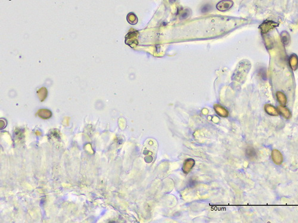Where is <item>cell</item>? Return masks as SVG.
<instances>
[{
	"instance_id": "cell-12",
	"label": "cell",
	"mask_w": 298,
	"mask_h": 223,
	"mask_svg": "<svg viewBox=\"0 0 298 223\" xmlns=\"http://www.w3.org/2000/svg\"><path fill=\"white\" fill-rule=\"evenodd\" d=\"M128 22L132 25H135L137 23V17L133 13H129L127 16Z\"/></svg>"
},
{
	"instance_id": "cell-4",
	"label": "cell",
	"mask_w": 298,
	"mask_h": 223,
	"mask_svg": "<svg viewBox=\"0 0 298 223\" xmlns=\"http://www.w3.org/2000/svg\"><path fill=\"white\" fill-rule=\"evenodd\" d=\"M271 157L274 163L277 165H280L283 161L282 154L277 149H274L271 152Z\"/></svg>"
},
{
	"instance_id": "cell-8",
	"label": "cell",
	"mask_w": 298,
	"mask_h": 223,
	"mask_svg": "<svg viewBox=\"0 0 298 223\" xmlns=\"http://www.w3.org/2000/svg\"><path fill=\"white\" fill-rule=\"evenodd\" d=\"M276 97L279 103L282 105H285L287 103V98L284 93L279 91L276 93Z\"/></svg>"
},
{
	"instance_id": "cell-17",
	"label": "cell",
	"mask_w": 298,
	"mask_h": 223,
	"mask_svg": "<svg viewBox=\"0 0 298 223\" xmlns=\"http://www.w3.org/2000/svg\"><path fill=\"white\" fill-rule=\"evenodd\" d=\"M265 70V69H261L260 72V76L263 77L264 79V78L266 79V76H267V73H266V71Z\"/></svg>"
},
{
	"instance_id": "cell-7",
	"label": "cell",
	"mask_w": 298,
	"mask_h": 223,
	"mask_svg": "<svg viewBox=\"0 0 298 223\" xmlns=\"http://www.w3.org/2000/svg\"><path fill=\"white\" fill-rule=\"evenodd\" d=\"M264 109H265V112L270 115H272V116H277L279 114V111H278V110L274 107L272 106V105H270V104H266L264 107Z\"/></svg>"
},
{
	"instance_id": "cell-11",
	"label": "cell",
	"mask_w": 298,
	"mask_h": 223,
	"mask_svg": "<svg viewBox=\"0 0 298 223\" xmlns=\"http://www.w3.org/2000/svg\"><path fill=\"white\" fill-rule=\"evenodd\" d=\"M38 114L39 117L43 119H47L51 116V111L47 110V111L46 112V110H44V109L39 110L38 113Z\"/></svg>"
},
{
	"instance_id": "cell-14",
	"label": "cell",
	"mask_w": 298,
	"mask_h": 223,
	"mask_svg": "<svg viewBox=\"0 0 298 223\" xmlns=\"http://www.w3.org/2000/svg\"><path fill=\"white\" fill-rule=\"evenodd\" d=\"M246 154H247V156H248V158H249L250 159H252V158H255L256 156V152L255 151V149L252 148H249L247 149L246 150Z\"/></svg>"
},
{
	"instance_id": "cell-13",
	"label": "cell",
	"mask_w": 298,
	"mask_h": 223,
	"mask_svg": "<svg viewBox=\"0 0 298 223\" xmlns=\"http://www.w3.org/2000/svg\"><path fill=\"white\" fill-rule=\"evenodd\" d=\"M265 44L268 49H271L273 47V41L269 36H265Z\"/></svg>"
},
{
	"instance_id": "cell-10",
	"label": "cell",
	"mask_w": 298,
	"mask_h": 223,
	"mask_svg": "<svg viewBox=\"0 0 298 223\" xmlns=\"http://www.w3.org/2000/svg\"><path fill=\"white\" fill-rule=\"evenodd\" d=\"M281 40L284 45H287L290 42V35L289 34L286 32L283 31L281 33Z\"/></svg>"
},
{
	"instance_id": "cell-5",
	"label": "cell",
	"mask_w": 298,
	"mask_h": 223,
	"mask_svg": "<svg viewBox=\"0 0 298 223\" xmlns=\"http://www.w3.org/2000/svg\"><path fill=\"white\" fill-rule=\"evenodd\" d=\"M289 63L290 68L293 70H296L298 68V57L295 54H292L289 58Z\"/></svg>"
},
{
	"instance_id": "cell-6",
	"label": "cell",
	"mask_w": 298,
	"mask_h": 223,
	"mask_svg": "<svg viewBox=\"0 0 298 223\" xmlns=\"http://www.w3.org/2000/svg\"><path fill=\"white\" fill-rule=\"evenodd\" d=\"M277 110L280 114H281L286 119H289L291 116V113L288 108L284 107L283 105H280L277 107Z\"/></svg>"
},
{
	"instance_id": "cell-2",
	"label": "cell",
	"mask_w": 298,
	"mask_h": 223,
	"mask_svg": "<svg viewBox=\"0 0 298 223\" xmlns=\"http://www.w3.org/2000/svg\"><path fill=\"white\" fill-rule=\"evenodd\" d=\"M278 26H279V23L274 22L273 21H269V20H267V21L264 22L260 25V28L262 33L266 34L270 31L275 29Z\"/></svg>"
},
{
	"instance_id": "cell-15",
	"label": "cell",
	"mask_w": 298,
	"mask_h": 223,
	"mask_svg": "<svg viewBox=\"0 0 298 223\" xmlns=\"http://www.w3.org/2000/svg\"><path fill=\"white\" fill-rule=\"evenodd\" d=\"M212 6L209 4H206L203 5L201 8V12L202 13H206L209 12L212 10Z\"/></svg>"
},
{
	"instance_id": "cell-16",
	"label": "cell",
	"mask_w": 298,
	"mask_h": 223,
	"mask_svg": "<svg viewBox=\"0 0 298 223\" xmlns=\"http://www.w3.org/2000/svg\"><path fill=\"white\" fill-rule=\"evenodd\" d=\"M188 16V10H185L181 14V17L182 18H187Z\"/></svg>"
},
{
	"instance_id": "cell-1",
	"label": "cell",
	"mask_w": 298,
	"mask_h": 223,
	"mask_svg": "<svg viewBox=\"0 0 298 223\" xmlns=\"http://www.w3.org/2000/svg\"><path fill=\"white\" fill-rule=\"evenodd\" d=\"M157 151V142L152 139H148L144 144L143 154L144 155L145 161L151 163L155 159Z\"/></svg>"
},
{
	"instance_id": "cell-9",
	"label": "cell",
	"mask_w": 298,
	"mask_h": 223,
	"mask_svg": "<svg viewBox=\"0 0 298 223\" xmlns=\"http://www.w3.org/2000/svg\"><path fill=\"white\" fill-rule=\"evenodd\" d=\"M194 160H193L191 159H189L186 160L185 161L184 166H183V171H184V172H185L186 173H188L191 170V168H193V167L194 166Z\"/></svg>"
},
{
	"instance_id": "cell-3",
	"label": "cell",
	"mask_w": 298,
	"mask_h": 223,
	"mask_svg": "<svg viewBox=\"0 0 298 223\" xmlns=\"http://www.w3.org/2000/svg\"><path fill=\"white\" fill-rule=\"evenodd\" d=\"M233 5L231 0H223L216 4V8L220 11H226L230 10Z\"/></svg>"
}]
</instances>
